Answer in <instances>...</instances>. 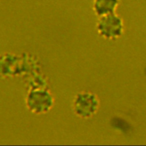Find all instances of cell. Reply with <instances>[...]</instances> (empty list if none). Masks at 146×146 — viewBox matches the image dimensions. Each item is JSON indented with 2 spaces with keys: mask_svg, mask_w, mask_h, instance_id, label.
I'll use <instances>...</instances> for the list:
<instances>
[{
  "mask_svg": "<svg viewBox=\"0 0 146 146\" xmlns=\"http://www.w3.org/2000/svg\"><path fill=\"white\" fill-rule=\"evenodd\" d=\"M124 25L123 18L116 13L99 17L96 23L98 34L106 39H116L124 32Z\"/></svg>",
  "mask_w": 146,
  "mask_h": 146,
  "instance_id": "obj_1",
  "label": "cell"
},
{
  "mask_svg": "<svg viewBox=\"0 0 146 146\" xmlns=\"http://www.w3.org/2000/svg\"><path fill=\"white\" fill-rule=\"evenodd\" d=\"M99 106V102L95 94L83 91L75 96L72 103V110L78 117L88 119L97 112Z\"/></svg>",
  "mask_w": 146,
  "mask_h": 146,
  "instance_id": "obj_2",
  "label": "cell"
},
{
  "mask_svg": "<svg viewBox=\"0 0 146 146\" xmlns=\"http://www.w3.org/2000/svg\"><path fill=\"white\" fill-rule=\"evenodd\" d=\"M26 103L32 112L40 114L48 111L53 106V98L47 91H34L29 93Z\"/></svg>",
  "mask_w": 146,
  "mask_h": 146,
  "instance_id": "obj_3",
  "label": "cell"
},
{
  "mask_svg": "<svg viewBox=\"0 0 146 146\" xmlns=\"http://www.w3.org/2000/svg\"><path fill=\"white\" fill-rule=\"evenodd\" d=\"M120 0H94L93 10L99 17L116 13Z\"/></svg>",
  "mask_w": 146,
  "mask_h": 146,
  "instance_id": "obj_4",
  "label": "cell"
}]
</instances>
